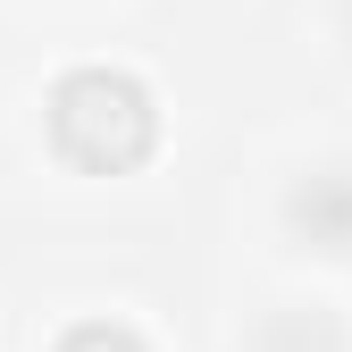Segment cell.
I'll list each match as a JSON object with an SVG mask.
<instances>
[{
	"mask_svg": "<svg viewBox=\"0 0 352 352\" xmlns=\"http://www.w3.org/2000/svg\"><path fill=\"white\" fill-rule=\"evenodd\" d=\"M59 352H151V344L126 327V319H84V327L59 336Z\"/></svg>",
	"mask_w": 352,
	"mask_h": 352,
	"instance_id": "obj_4",
	"label": "cell"
},
{
	"mask_svg": "<svg viewBox=\"0 0 352 352\" xmlns=\"http://www.w3.org/2000/svg\"><path fill=\"white\" fill-rule=\"evenodd\" d=\"M277 235L311 260H352V151H327L277 185Z\"/></svg>",
	"mask_w": 352,
	"mask_h": 352,
	"instance_id": "obj_2",
	"label": "cell"
},
{
	"mask_svg": "<svg viewBox=\"0 0 352 352\" xmlns=\"http://www.w3.org/2000/svg\"><path fill=\"white\" fill-rule=\"evenodd\" d=\"M235 352H352V336H344V319L327 302H269V311L243 327Z\"/></svg>",
	"mask_w": 352,
	"mask_h": 352,
	"instance_id": "obj_3",
	"label": "cell"
},
{
	"mask_svg": "<svg viewBox=\"0 0 352 352\" xmlns=\"http://www.w3.org/2000/svg\"><path fill=\"white\" fill-rule=\"evenodd\" d=\"M336 34H344V51H352V0H336Z\"/></svg>",
	"mask_w": 352,
	"mask_h": 352,
	"instance_id": "obj_5",
	"label": "cell"
},
{
	"mask_svg": "<svg viewBox=\"0 0 352 352\" xmlns=\"http://www.w3.org/2000/svg\"><path fill=\"white\" fill-rule=\"evenodd\" d=\"M51 143L93 176H126L160 143V101L126 67H76L51 84Z\"/></svg>",
	"mask_w": 352,
	"mask_h": 352,
	"instance_id": "obj_1",
	"label": "cell"
}]
</instances>
